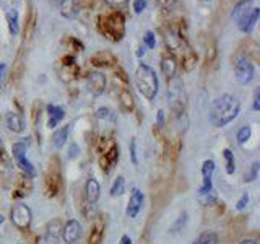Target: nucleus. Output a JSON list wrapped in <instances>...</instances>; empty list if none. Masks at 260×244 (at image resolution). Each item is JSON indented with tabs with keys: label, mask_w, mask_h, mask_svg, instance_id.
<instances>
[{
	"label": "nucleus",
	"mask_w": 260,
	"mask_h": 244,
	"mask_svg": "<svg viewBox=\"0 0 260 244\" xmlns=\"http://www.w3.org/2000/svg\"><path fill=\"white\" fill-rule=\"evenodd\" d=\"M241 111V101L234 94H221L211 103L210 108V122L215 127H225L231 124L237 118Z\"/></svg>",
	"instance_id": "obj_1"
},
{
	"label": "nucleus",
	"mask_w": 260,
	"mask_h": 244,
	"mask_svg": "<svg viewBox=\"0 0 260 244\" xmlns=\"http://www.w3.org/2000/svg\"><path fill=\"white\" fill-rule=\"evenodd\" d=\"M135 87L148 101H153L160 90V80H158L156 72L146 63H140L135 72Z\"/></svg>",
	"instance_id": "obj_2"
},
{
	"label": "nucleus",
	"mask_w": 260,
	"mask_h": 244,
	"mask_svg": "<svg viewBox=\"0 0 260 244\" xmlns=\"http://www.w3.org/2000/svg\"><path fill=\"white\" fill-rule=\"evenodd\" d=\"M99 30H101V33L106 36V39H109L113 42H119L125 34L124 15L116 10L113 13H108V15H104V17H101Z\"/></svg>",
	"instance_id": "obj_3"
},
{
	"label": "nucleus",
	"mask_w": 260,
	"mask_h": 244,
	"mask_svg": "<svg viewBox=\"0 0 260 244\" xmlns=\"http://www.w3.org/2000/svg\"><path fill=\"white\" fill-rule=\"evenodd\" d=\"M215 161L213 160H205L202 164V178H203V183H202L200 189H199V199L203 205H210L216 202V195L213 190V173H215Z\"/></svg>",
	"instance_id": "obj_4"
},
{
	"label": "nucleus",
	"mask_w": 260,
	"mask_h": 244,
	"mask_svg": "<svg viewBox=\"0 0 260 244\" xmlns=\"http://www.w3.org/2000/svg\"><path fill=\"white\" fill-rule=\"evenodd\" d=\"M168 96L171 101V109L174 114L180 116L185 111V104H187V94H185L184 82L179 77H174L168 83Z\"/></svg>",
	"instance_id": "obj_5"
},
{
	"label": "nucleus",
	"mask_w": 260,
	"mask_h": 244,
	"mask_svg": "<svg viewBox=\"0 0 260 244\" xmlns=\"http://www.w3.org/2000/svg\"><path fill=\"white\" fill-rule=\"evenodd\" d=\"M10 220L18 230L26 231L31 226V221H33V212L26 204H18L10 212Z\"/></svg>",
	"instance_id": "obj_6"
},
{
	"label": "nucleus",
	"mask_w": 260,
	"mask_h": 244,
	"mask_svg": "<svg viewBox=\"0 0 260 244\" xmlns=\"http://www.w3.org/2000/svg\"><path fill=\"white\" fill-rule=\"evenodd\" d=\"M234 70H236V78L241 85H247L254 80L256 77V67L251 62V59L246 56H239L234 62Z\"/></svg>",
	"instance_id": "obj_7"
},
{
	"label": "nucleus",
	"mask_w": 260,
	"mask_h": 244,
	"mask_svg": "<svg viewBox=\"0 0 260 244\" xmlns=\"http://www.w3.org/2000/svg\"><path fill=\"white\" fill-rule=\"evenodd\" d=\"M143 205H145V194L139 187H134L130 192L129 202H127L125 215L129 218H137L140 215V212L143 210Z\"/></svg>",
	"instance_id": "obj_8"
},
{
	"label": "nucleus",
	"mask_w": 260,
	"mask_h": 244,
	"mask_svg": "<svg viewBox=\"0 0 260 244\" xmlns=\"http://www.w3.org/2000/svg\"><path fill=\"white\" fill-rule=\"evenodd\" d=\"M82 238V223L78 220H68L62 225V240L65 244H77Z\"/></svg>",
	"instance_id": "obj_9"
},
{
	"label": "nucleus",
	"mask_w": 260,
	"mask_h": 244,
	"mask_svg": "<svg viewBox=\"0 0 260 244\" xmlns=\"http://www.w3.org/2000/svg\"><path fill=\"white\" fill-rule=\"evenodd\" d=\"M60 190V173L57 168H49L44 176V192L46 197H56Z\"/></svg>",
	"instance_id": "obj_10"
},
{
	"label": "nucleus",
	"mask_w": 260,
	"mask_h": 244,
	"mask_svg": "<svg viewBox=\"0 0 260 244\" xmlns=\"http://www.w3.org/2000/svg\"><path fill=\"white\" fill-rule=\"evenodd\" d=\"M87 87L88 92L93 96H101L106 92V77L101 72H91L87 78Z\"/></svg>",
	"instance_id": "obj_11"
},
{
	"label": "nucleus",
	"mask_w": 260,
	"mask_h": 244,
	"mask_svg": "<svg viewBox=\"0 0 260 244\" xmlns=\"http://www.w3.org/2000/svg\"><path fill=\"white\" fill-rule=\"evenodd\" d=\"M119 156H120V152H119V145L117 143H114L113 147L108 148L103 155L99 158V166L103 169L104 173H109L111 169L114 168V164L119 161Z\"/></svg>",
	"instance_id": "obj_12"
},
{
	"label": "nucleus",
	"mask_w": 260,
	"mask_h": 244,
	"mask_svg": "<svg viewBox=\"0 0 260 244\" xmlns=\"http://www.w3.org/2000/svg\"><path fill=\"white\" fill-rule=\"evenodd\" d=\"M166 44L173 54L176 52V54L182 56L185 51L190 49V47L187 46V42H185V39L179 33H176V31H169V33L166 34Z\"/></svg>",
	"instance_id": "obj_13"
},
{
	"label": "nucleus",
	"mask_w": 260,
	"mask_h": 244,
	"mask_svg": "<svg viewBox=\"0 0 260 244\" xmlns=\"http://www.w3.org/2000/svg\"><path fill=\"white\" fill-rule=\"evenodd\" d=\"M89 62H91V65L98 67V68H109L117 63V59H116L109 51H98L91 56Z\"/></svg>",
	"instance_id": "obj_14"
},
{
	"label": "nucleus",
	"mask_w": 260,
	"mask_h": 244,
	"mask_svg": "<svg viewBox=\"0 0 260 244\" xmlns=\"http://www.w3.org/2000/svg\"><path fill=\"white\" fill-rule=\"evenodd\" d=\"M62 225L63 223L59 218H54L47 223L44 233V240L47 244H59V240L62 238Z\"/></svg>",
	"instance_id": "obj_15"
},
{
	"label": "nucleus",
	"mask_w": 260,
	"mask_h": 244,
	"mask_svg": "<svg viewBox=\"0 0 260 244\" xmlns=\"http://www.w3.org/2000/svg\"><path fill=\"white\" fill-rule=\"evenodd\" d=\"M99 195H101V185L98 183V179L88 178L87 184H85V199H87V202L94 205L99 200Z\"/></svg>",
	"instance_id": "obj_16"
},
{
	"label": "nucleus",
	"mask_w": 260,
	"mask_h": 244,
	"mask_svg": "<svg viewBox=\"0 0 260 244\" xmlns=\"http://www.w3.org/2000/svg\"><path fill=\"white\" fill-rule=\"evenodd\" d=\"M176 70H177V62L174 59L173 54H164L161 57V72L163 75L171 80V78L176 77Z\"/></svg>",
	"instance_id": "obj_17"
},
{
	"label": "nucleus",
	"mask_w": 260,
	"mask_h": 244,
	"mask_svg": "<svg viewBox=\"0 0 260 244\" xmlns=\"http://www.w3.org/2000/svg\"><path fill=\"white\" fill-rule=\"evenodd\" d=\"M259 13H260L259 8H252L251 12H249L247 15H244V17L239 20V30L242 31V33H251V31L254 30V26H256V23H257Z\"/></svg>",
	"instance_id": "obj_18"
},
{
	"label": "nucleus",
	"mask_w": 260,
	"mask_h": 244,
	"mask_svg": "<svg viewBox=\"0 0 260 244\" xmlns=\"http://www.w3.org/2000/svg\"><path fill=\"white\" fill-rule=\"evenodd\" d=\"M80 8H78L77 0H60V15L63 18L73 20L78 17Z\"/></svg>",
	"instance_id": "obj_19"
},
{
	"label": "nucleus",
	"mask_w": 260,
	"mask_h": 244,
	"mask_svg": "<svg viewBox=\"0 0 260 244\" xmlns=\"http://www.w3.org/2000/svg\"><path fill=\"white\" fill-rule=\"evenodd\" d=\"M47 114H49V122H47V127L52 130L56 129L57 124L65 118V111H63L60 106H56V104H49L47 106Z\"/></svg>",
	"instance_id": "obj_20"
},
{
	"label": "nucleus",
	"mask_w": 260,
	"mask_h": 244,
	"mask_svg": "<svg viewBox=\"0 0 260 244\" xmlns=\"http://www.w3.org/2000/svg\"><path fill=\"white\" fill-rule=\"evenodd\" d=\"M5 124H7L8 130H12L13 134H23L25 132V124L21 116L17 113H8L7 118H5Z\"/></svg>",
	"instance_id": "obj_21"
},
{
	"label": "nucleus",
	"mask_w": 260,
	"mask_h": 244,
	"mask_svg": "<svg viewBox=\"0 0 260 244\" xmlns=\"http://www.w3.org/2000/svg\"><path fill=\"white\" fill-rule=\"evenodd\" d=\"M119 104H120V109L124 111V113H132L135 108L134 96H132V93L127 88H122L119 92Z\"/></svg>",
	"instance_id": "obj_22"
},
{
	"label": "nucleus",
	"mask_w": 260,
	"mask_h": 244,
	"mask_svg": "<svg viewBox=\"0 0 260 244\" xmlns=\"http://www.w3.org/2000/svg\"><path fill=\"white\" fill-rule=\"evenodd\" d=\"M103 238H104V223L101 220H96L91 228V233H89L88 244H101Z\"/></svg>",
	"instance_id": "obj_23"
},
{
	"label": "nucleus",
	"mask_w": 260,
	"mask_h": 244,
	"mask_svg": "<svg viewBox=\"0 0 260 244\" xmlns=\"http://www.w3.org/2000/svg\"><path fill=\"white\" fill-rule=\"evenodd\" d=\"M68 134H70V125L68 124L60 127V129H57L54 132V135H52V143H54V147L62 148L63 145H65V142L68 139Z\"/></svg>",
	"instance_id": "obj_24"
},
{
	"label": "nucleus",
	"mask_w": 260,
	"mask_h": 244,
	"mask_svg": "<svg viewBox=\"0 0 260 244\" xmlns=\"http://www.w3.org/2000/svg\"><path fill=\"white\" fill-rule=\"evenodd\" d=\"M31 189H33V184H31V179H29V178H26L25 174H23V178H20L17 189L13 190V197H15V199L25 197V195H28V194H29V190H31Z\"/></svg>",
	"instance_id": "obj_25"
},
{
	"label": "nucleus",
	"mask_w": 260,
	"mask_h": 244,
	"mask_svg": "<svg viewBox=\"0 0 260 244\" xmlns=\"http://www.w3.org/2000/svg\"><path fill=\"white\" fill-rule=\"evenodd\" d=\"M17 164L20 166L21 173H23L26 178H29V179L36 178V168L33 166V163H31L28 158H26V155L17 158Z\"/></svg>",
	"instance_id": "obj_26"
},
{
	"label": "nucleus",
	"mask_w": 260,
	"mask_h": 244,
	"mask_svg": "<svg viewBox=\"0 0 260 244\" xmlns=\"http://www.w3.org/2000/svg\"><path fill=\"white\" fill-rule=\"evenodd\" d=\"M7 21H8V31L12 36H17L20 31V17L15 8H10L7 12Z\"/></svg>",
	"instance_id": "obj_27"
},
{
	"label": "nucleus",
	"mask_w": 260,
	"mask_h": 244,
	"mask_svg": "<svg viewBox=\"0 0 260 244\" xmlns=\"http://www.w3.org/2000/svg\"><path fill=\"white\" fill-rule=\"evenodd\" d=\"M252 8H254L252 7V0H241V2L234 7V10H232L231 15H232V18H236L237 21H239L244 15H247Z\"/></svg>",
	"instance_id": "obj_28"
},
{
	"label": "nucleus",
	"mask_w": 260,
	"mask_h": 244,
	"mask_svg": "<svg viewBox=\"0 0 260 244\" xmlns=\"http://www.w3.org/2000/svg\"><path fill=\"white\" fill-rule=\"evenodd\" d=\"M182 67H184V70L185 72H192L195 65H197V54H195L194 51H185L182 56Z\"/></svg>",
	"instance_id": "obj_29"
},
{
	"label": "nucleus",
	"mask_w": 260,
	"mask_h": 244,
	"mask_svg": "<svg viewBox=\"0 0 260 244\" xmlns=\"http://www.w3.org/2000/svg\"><path fill=\"white\" fill-rule=\"evenodd\" d=\"M124 192H125V178L117 176L113 185H111V197H120Z\"/></svg>",
	"instance_id": "obj_30"
},
{
	"label": "nucleus",
	"mask_w": 260,
	"mask_h": 244,
	"mask_svg": "<svg viewBox=\"0 0 260 244\" xmlns=\"http://www.w3.org/2000/svg\"><path fill=\"white\" fill-rule=\"evenodd\" d=\"M223 156H225V161H226V173L228 174H234V171H236L234 153H232L230 148H225V150H223Z\"/></svg>",
	"instance_id": "obj_31"
},
{
	"label": "nucleus",
	"mask_w": 260,
	"mask_h": 244,
	"mask_svg": "<svg viewBox=\"0 0 260 244\" xmlns=\"http://www.w3.org/2000/svg\"><path fill=\"white\" fill-rule=\"evenodd\" d=\"M192 244H218V236L211 231L202 233V235Z\"/></svg>",
	"instance_id": "obj_32"
},
{
	"label": "nucleus",
	"mask_w": 260,
	"mask_h": 244,
	"mask_svg": "<svg viewBox=\"0 0 260 244\" xmlns=\"http://www.w3.org/2000/svg\"><path fill=\"white\" fill-rule=\"evenodd\" d=\"M251 135H252L251 125H242L241 129L237 130V134H236L237 143H239V145H244V143H246V142H249V139H251Z\"/></svg>",
	"instance_id": "obj_33"
},
{
	"label": "nucleus",
	"mask_w": 260,
	"mask_h": 244,
	"mask_svg": "<svg viewBox=\"0 0 260 244\" xmlns=\"http://www.w3.org/2000/svg\"><path fill=\"white\" fill-rule=\"evenodd\" d=\"M78 73V67L75 63H70V65H63V70H62V80L65 82H70L73 78L77 77Z\"/></svg>",
	"instance_id": "obj_34"
},
{
	"label": "nucleus",
	"mask_w": 260,
	"mask_h": 244,
	"mask_svg": "<svg viewBox=\"0 0 260 244\" xmlns=\"http://www.w3.org/2000/svg\"><path fill=\"white\" fill-rule=\"evenodd\" d=\"M259 169H260V163L254 161L252 166L249 168V171L244 174V183H254L259 178Z\"/></svg>",
	"instance_id": "obj_35"
},
{
	"label": "nucleus",
	"mask_w": 260,
	"mask_h": 244,
	"mask_svg": "<svg viewBox=\"0 0 260 244\" xmlns=\"http://www.w3.org/2000/svg\"><path fill=\"white\" fill-rule=\"evenodd\" d=\"M26 150H28V142H17V143H13V147H12V155L15 160H17V158L26 155Z\"/></svg>",
	"instance_id": "obj_36"
},
{
	"label": "nucleus",
	"mask_w": 260,
	"mask_h": 244,
	"mask_svg": "<svg viewBox=\"0 0 260 244\" xmlns=\"http://www.w3.org/2000/svg\"><path fill=\"white\" fill-rule=\"evenodd\" d=\"M185 223H187V212H182V215H180L179 218L176 220V223L171 226V231H173V233L180 231V228H184Z\"/></svg>",
	"instance_id": "obj_37"
},
{
	"label": "nucleus",
	"mask_w": 260,
	"mask_h": 244,
	"mask_svg": "<svg viewBox=\"0 0 260 244\" xmlns=\"http://www.w3.org/2000/svg\"><path fill=\"white\" fill-rule=\"evenodd\" d=\"M129 150H130V160L137 166V164H139V153H137V139H132L130 140Z\"/></svg>",
	"instance_id": "obj_38"
},
{
	"label": "nucleus",
	"mask_w": 260,
	"mask_h": 244,
	"mask_svg": "<svg viewBox=\"0 0 260 244\" xmlns=\"http://www.w3.org/2000/svg\"><path fill=\"white\" fill-rule=\"evenodd\" d=\"M249 202H251V197H249V194L247 192H244L241 195V199L237 200V204H236V210L237 212H242V210H246L247 209V205Z\"/></svg>",
	"instance_id": "obj_39"
},
{
	"label": "nucleus",
	"mask_w": 260,
	"mask_h": 244,
	"mask_svg": "<svg viewBox=\"0 0 260 244\" xmlns=\"http://www.w3.org/2000/svg\"><path fill=\"white\" fill-rule=\"evenodd\" d=\"M143 41H145V44L150 47V49H153V47L156 46V39H155V34H153V31H148V33L145 34V38H143Z\"/></svg>",
	"instance_id": "obj_40"
},
{
	"label": "nucleus",
	"mask_w": 260,
	"mask_h": 244,
	"mask_svg": "<svg viewBox=\"0 0 260 244\" xmlns=\"http://www.w3.org/2000/svg\"><path fill=\"white\" fill-rule=\"evenodd\" d=\"M127 2H129V0H106V3H108L109 7L117 8V10L122 8V7H125Z\"/></svg>",
	"instance_id": "obj_41"
},
{
	"label": "nucleus",
	"mask_w": 260,
	"mask_h": 244,
	"mask_svg": "<svg viewBox=\"0 0 260 244\" xmlns=\"http://www.w3.org/2000/svg\"><path fill=\"white\" fill-rule=\"evenodd\" d=\"M146 8V0H134V10L135 13H142Z\"/></svg>",
	"instance_id": "obj_42"
},
{
	"label": "nucleus",
	"mask_w": 260,
	"mask_h": 244,
	"mask_svg": "<svg viewBox=\"0 0 260 244\" xmlns=\"http://www.w3.org/2000/svg\"><path fill=\"white\" fill-rule=\"evenodd\" d=\"M176 2H177V0H156V3L160 5L161 8H166V10L173 8L174 5H176Z\"/></svg>",
	"instance_id": "obj_43"
},
{
	"label": "nucleus",
	"mask_w": 260,
	"mask_h": 244,
	"mask_svg": "<svg viewBox=\"0 0 260 244\" xmlns=\"http://www.w3.org/2000/svg\"><path fill=\"white\" fill-rule=\"evenodd\" d=\"M109 116H111L109 108H99V109L96 111V118H98V119H106V118H109Z\"/></svg>",
	"instance_id": "obj_44"
},
{
	"label": "nucleus",
	"mask_w": 260,
	"mask_h": 244,
	"mask_svg": "<svg viewBox=\"0 0 260 244\" xmlns=\"http://www.w3.org/2000/svg\"><path fill=\"white\" fill-rule=\"evenodd\" d=\"M252 109H254V111H259V109H260V90H256V93H254Z\"/></svg>",
	"instance_id": "obj_45"
},
{
	"label": "nucleus",
	"mask_w": 260,
	"mask_h": 244,
	"mask_svg": "<svg viewBox=\"0 0 260 244\" xmlns=\"http://www.w3.org/2000/svg\"><path fill=\"white\" fill-rule=\"evenodd\" d=\"M78 152H80V148H78L77 143H72L70 150H68V158H70V160H73V158H77V156H78Z\"/></svg>",
	"instance_id": "obj_46"
},
{
	"label": "nucleus",
	"mask_w": 260,
	"mask_h": 244,
	"mask_svg": "<svg viewBox=\"0 0 260 244\" xmlns=\"http://www.w3.org/2000/svg\"><path fill=\"white\" fill-rule=\"evenodd\" d=\"M156 127H158V129H163V127H164V111H163V109L158 111V121H156Z\"/></svg>",
	"instance_id": "obj_47"
},
{
	"label": "nucleus",
	"mask_w": 260,
	"mask_h": 244,
	"mask_svg": "<svg viewBox=\"0 0 260 244\" xmlns=\"http://www.w3.org/2000/svg\"><path fill=\"white\" fill-rule=\"evenodd\" d=\"M5 72H7V65H5V63H0V87H2V82H3Z\"/></svg>",
	"instance_id": "obj_48"
},
{
	"label": "nucleus",
	"mask_w": 260,
	"mask_h": 244,
	"mask_svg": "<svg viewBox=\"0 0 260 244\" xmlns=\"http://www.w3.org/2000/svg\"><path fill=\"white\" fill-rule=\"evenodd\" d=\"M119 244H132V238H130L129 235H124V236L120 238Z\"/></svg>",
	"instance_id": "obj_49"
},
{
	"label": "nucleus",
	"mask_w": 260,
	"mask_h": 244,
	"mask_svg": "<svg viewBox=\"0 0 260 244\" xmlns=\"http://www.w3.org/2000/svg\"><path fill=\"white\" fill-rule=\"evenodd\" d=\"M239 244H259V241H257V240H252V238H251V240H244V241H241Z\"/></svg>",
	"instance_id": "obj_50"
},
{
	"label": "nucleus",
	"mask_w": 260,
	"mask_h": 244,
	"mask_svg": "<svg viewBox=\"0 0 260 244\" xmlns=\"http://www.w3.org/2000/svg\"><path fill=\"white\" fill-rule=\"evenodd\" d=\"M143 54H145V49H143V47H140V51L137 52V56H139V57H142Z\"/></svg>",
	"instance_id": "obj_51"
},
{
	"label": "nucleus",
	"mask_w": 260,
	"mask_h": 244,
	"mask_svg": "<svg viewBox=\"0 0 260 244\" xmlns=\"http://www.w3.org/2000/svg\"><path fill=\"white\" fill-rule=\"evenodd\" d=\"M3 221H5V216H3L2 214H0V226H2V225H3Z\"/></svg>",
	"instance_id": "obj_52"
},
{
	"label": "nucleus",
	"mask_w": 260,
	"mask_h": 244,
	"mask_svg": "<svg viewBox=\"0 0 260 244\" xmlns=\"http://www.w3.org/2000/svg\"><path fill=\"white\" fill-rule=\"evenodd\" d=\"M2 153H3V145H2V140H0V156H2Z\"/></svg>",
	"instance_id": "obj_53"
}]
</instances>
